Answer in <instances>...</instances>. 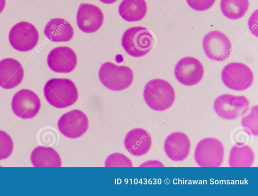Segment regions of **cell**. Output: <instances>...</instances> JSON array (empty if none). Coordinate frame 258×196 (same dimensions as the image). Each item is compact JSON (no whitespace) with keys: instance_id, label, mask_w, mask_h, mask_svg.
I'll list each match as a JSON object with an SVG mask.
<instances>
[{"instance_id":"6da1fadb","label":"cell","mask_w":258,"mask_h":196,"mask_svg":"<svg viewBox=\"0 0 258 196\" xmlns=\"http://www.w3.org/2000/svg\"><path fill=\"white\" fill-rule=\"evenodd\" d=\"M48 103L58 109H64L74 105L79 93L74 82L66 78H53L48 80L43 89Z\"/></svg>"},{"instance_id":"7a4b0ae2","label":"cell","mask_w":258,"mask_h":196,"mask_svg":"<svg viewBox=\"0 0 258 196\" xmlns=\"http://www.w3.org/2000/svg\"><path fill=\"white\" fill-rule=\"evenodd\" d=\"M143 96L147 105L152 110L163 111L174 103L175 91L167 81L156 78L148 81L144 89Z\"/></svg>"},{"instance_id":"3957f363","label":"cell","mask_w":258,"mask_h":196,"mask_svg":"<svg viewBox=\"0 0 258 196\" xmlns=\"http://www.w3.org/2000/svg\"><path fill=\"white\" fill-rule=\"evenodd\" d=\"M98 76L105 87L113 91H121L128 88L134 79L133 72L130 67L118 66L111 62L101 65Z\"/></svg>"},{"instance_id":"277c9868","label":"cell","mask_w":258,"mask_h":196,"mask_svg":"<svg viewBox=\"0 0 258 196\" xmlns=\"http://www.w3.org/2000/svg\"><path fill=\"white\" fill-rule=\"evenodd\" d=\"M154 43V38L150 31L141 26L127 29L121 38V45L125 51L134 57L146 55Z\"/></svg>"},{"instance_id":"5b68a950","label":"cell","mask_w":258,"mask_h":196,"mask_svg":"<svg viewBox=\"0 0 258 196\" xmlns=\"http://www.w3.org/2000/svg\"><path fill=\"white\" fill-rule=\"evenodd\" d=\"M224 153L223 145L219 140L206 138L197 145L194 156L201 167H219L223 162Z\"/></svg>"},{"instance_id":"8992f818","label":"cell","mask_w":258,"mask_h":196,"mask_svg":"<svg viewBox=\"0 0 258 196\" xmlns=\"http://www.w3.org/2000/svg\"><path fill=\"white\" fill-rule=\"evenodd\" d=\"M253 78L250 68L242 63H230L221 71V79L224 85L234 90L246 89L252 84Z\"/></svg>"},{"instance_id":"52a82bcc","label":"cell","mask_w":258,"mask_h":196,"mask_svg":"<svg viewBox=\"0 0 258 196\" xmlns=\"http://www.w3.org/2000/svg\"><path fill=\"white\" fill-rule=\"evenodd\" d=\"M213 107L221 118L233 120L246 113L249 108V101L244 96L223 94L216 99Z\"/></svg>"},{"instance_id":"ba28073f","label":"cell","mask_w":258,"mask_h":196,"mask_svg":"<svg viewBox=\"0 0 258 196\" xmlns=\"http://www.w3.org/2000/svg\"><path fill=\"white\" fill-rule=\"evenodd\" d=\"M39 34L36 27L27 22L22 21L15 25L10 31L9 40L15 50L27 52L38 43Z\"/></svg>"},{"instance_id":"9c48e42d","label":"cell","mask_w":258,"mask_h":196,"mask_svg":"<svg viewBox=\"0 0 258 196\" xmlns=\"http://www.w3.org/2000/svg\"><path fill=\"white\" fill-rule=\"evenodd\" d=\"M57 127L64 136L75 139L81 137L87 132L89 120L83 111L74 109L60 117L57 122Z\"/></svg>"},{"instance_id":"30bf717a","label":"cell","mask_w":258,"mask_h":196,"mask_svg":"<svg viewBox=\"0 0 258 196\" xmlns=\"http://www.w3.org/2000/svg\"><path fill=\"white\" fill-rule=\"evenodd\" d=\"M203 47L207 56L217 61L227 59L232 51L229 39L224 33L218 31H211L205 36Z\"/></svg>"},{"instance_id":"8fae6325","label":"cell","mask_w":258,"mask_h":196,"mask_svg":"<svg viewBox=\"0 0 258 196\" xmlns=\"http://www.w3.org/2000/svg\"><path fill=\"white\" fill-rule=\"evenodd\" d=\"M41 108L40 100L34 91L22 89L14 95L12 109L14 113L23 119H30L35 117Z\"/></svg>"},{"instance_id":"7c38bea8","label":"cell","mask_w":258,"mask_h":196,"mask_svg":"<svg viewBox=\"0 0 258 196\" xmlns=\"http://www.w3.org/2000/svg\"><path fill=\"white\" fill-rule=\"evenodd\" d=\"M174 73L179 83L186 86H192L202 80L204 69L198 59L193 57H185L177 62Z\"/></svg>"},{"instance_id":"4fadbf2b","label":"cell","mask_w":258,"mask_h":196,"mask_svg":"<svg viewBox=\"0 0 258 196\" xmlns=\"http://www.w3.org/2000/svg\"><path fill=\"white\" fill-rule=\"evenodd\" d=\"M47 63L54 72L67 73L73 71L77 64V57L75 51L67 46L54 48L49 53Z\"/></svg>"},{"instance_id":"5bb4252c","label":"cell","mask_w":258,"mask_h":196,"mask_svg":"<svg viewBox=\"0 0 258 196\" xmlns=\"http://www.w3.org/2000/svg\"><path fill=\"white\" fill-rule=\"evenodd\" d=\"M76 21L79 28L82 31L92 33L102 26L104 15L97 6L90 4H82L77 11Z\"/></svg>"},{"instance_id":"9a60e30c","label":"cell","mask_w":258,"mask_h":196,"mask_svg":"<svg viewBox=\"0 0 258 196\" xmlns=\"http://www.w3.org/2000/svg\"><path fill=\"white\" fill-rule=\"evenodd\" d=\"M24 69L21 63L12 58L0 61V86L4 89H12L22 82Z\"/></svg>"},{"instance_id":"2e32d148","label":"cell","mask_w":258,"mask_h":196,"mask_svg":"<svg viewBox=\"0 0 258 196\" xmlns=\"http://www.w3.org/2000/svg\"><path fill=\"white\" fill-rule=\"evenodd\" d=\"M190 142L187 136L182 132H174L165 139L164 144L165 152L172 161H181L188 155Z\"/></svg>"},{"instance_id":"e0dca14e","label":"cell","mask_w":258,"mask_h":196,"mask_svg":"<svg viewBox=\"0 0 258 196\" xmlns=\"http://www.w3.org/2000/svg\"><path fill=\"white\" fill-rule=\"evenodd\" d=\"M126 150L132 155L141 156L146 154L152 145L150 134L142 128H135L130 131L124 140Z\"/></svg>"},{"instance_id":"ac0fdd59","label":"cell","mask_w":258,"mask_h":196,"mask_svg":"<svg viewBox=\"0 0 258 196\" xmlns=\"http://www.w3.org/2000/svg\"><path fill=\"white\" fill-rule=\"evenodd\" d=\"M44 33L47 38L54 42H68L74 36L71 24L62 18L51 19L46 25Z\"/></svg>"},{"instance_id":"d6986e66","label":"cell","mask_w":258,"mask_h":196,"mask_svg":"<svg viewBox=\"0 0 258 196\" xmlns=\"http://www.w3.org/2000/svg\"><path fill=\"white\" fill-rule=\"evenodd\" d=\"M147 6L145 0H122L118 6V13L129 22L142 20L146 16Z\"/></svg>"},{"instance_id":"ffe728a7","label":"cell","mask_w":258,"mask_h":196,"mask_svg":"<svg viewBox=\"0 0 258 196\" xmlns=\"http://www.w3.org/2000/svg\"><path fill=\"white\" fill-rule=\"evenodd\" d=\"M30 160L34 167H61L62 165L58 153L50 147H36L31 154Z\"/></svg>"},{"instance_id":"44dd1931","label":"cell","mask_w":258,"mask_h":196,"mask_svg":"<svg viewBox=\"0 0 258 196\" xmlns=\"http://www.w3.org/2000/svg\"><path fill=\"white\" fill-rule=\"evenodd\" d=\"M254 160V153L248 146H233L230 152L229 165L230 167H250Z\"/></svg>"},{"instance_id":"7402d4cb","label":"cell","mask_w":258,"mask_h":196,"mask_svg":"<svg viewBox=\"0 0 258 196\" xmlns=\"http://www.w3.org/2000/svg\"><path fill=\"white\" fill-rule=\"evenodd\" d=\"M248 0H221V11L224 16L237 20L244 16L248 9Z\"/></svg>"},{"instance_id":"603a6c76","label":"cell","mask_w":258,"mask_h":196,"mask_svg":"<svg viewBox=\"0 0 258 196\" xmlns=\"http://www.w3.org/2000/svg\"><path fill=\"white\" fill-rule=\"evenodd\" d=\"M14 144L8 134L0 130V160L8 158L12 153Z\"/></svg>"},{"instance_id":"cb8c5ba5","label":"cell","mask_w":258,"mask_h":196,"mask_svg":"<svg viewBox=\"0 0 258 196\" xmlns=\"http://www.w3.org/2000/svg\"><path fill=\"white\" fill-rule=\"evenodd\" d=\"M105 167H132L131 160L125 155L114 153L109 155L105 162Z\"/></svg>"},{"instance_id":"d4e9b609","label":"cell","mask_w":258,"mask_h":196,"mask_svg":"<svg viewBox=\"0 0 258 196\" xmlns=\"http://www.w3.org/2000/svg\"><path fill=\"white\" fill-rule=\"evenodd\" d=\"M257 106H255L252 108L251 112L248 115L242 119L241 125L250 131L253 135L257 136Z\"/></svg>"},{"instance_id":"484cf974","label":"cell","mask_w":258,"mask_h":196,"mask_svg":"<svg viewBox=\"0 0 258 196\" xmlns=\"http://www.w3.org/2000/svg\"><path fill=\"white\" fill-rule=\"evenodd\" d=\"M188 5L198 11H204L211 8L216 0H186Z\"/></svg>"},{"instance_id":"4316f807","label":"cell","mask_w":258,"mask_h":196,"mask_svg":"<svg viewBox=\"0 0 258 196\" xmlns=\"http://www.w3.org/2000/svg\"><path fill=\"white\" fill-rule=\"evenodd\" d=\"M255 14H253L250 18L249 20L248 25L249 27V30H250L252 34L257 36V29H256L254 27V25L257 26V23H255L254 22L257 21V14L255 15Z\"/></svg>"},{"instance_id":"83f0119b","label":"cell","mask_w":258,"mask_h":196,"mask_svg":"<svg viewBox=\"0 0 258 196\" xmlns=\"http://www.w3.org/2000/svg\"><path fill=\"white\" fill-rule=\"evenodd\" d=\"M6 6V0H0V14L3 11Z\"/></svg>"},{"instance_id":"f1b7e54d","label":"cell","mask_w":258,"mask_h":196,"mask_svg":"<svg viewBox=\"0 0 258 196\" xmlns=\"http://www.w3.org/2000/svg\"><path fill=\"white\" fill-rule=\"evenodd\" d=\"M100 2H101L103 3H104L105 4H111L115 2H116L117 0H99Z\"/></svg>"}]
</instances>
